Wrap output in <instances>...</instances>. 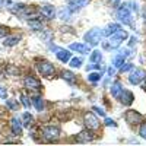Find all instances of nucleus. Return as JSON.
<instances>
[{"label":"nucleus","mask_w":146,"mask_h":146,"mask_svg":"<svg viewBox=\"0 0 146 146\" xmlns=\"http://www.w3.org/2000/svg\"><path fill=\"white\" fill-rule=\"evenodd\" d=\"M117 19L120 22H123L124 25H131V10L129 7V5H120V7L117 9V13H115Z\"/></svg>","instance_id":"nucleus-1"},{"label":"nucleus","mask_w":146,"mask_h":146,"mask_svg":"<svg viewBox=\"0 0 146 146\" xmlns=\"http://www.w3.org/2000/svg\"><path fill=\"white\" fill-rule=\"evenodd\" d=\"M36 69H38L40 75L44 78H53L56 73V67L53 63L47 62V60H41V62L36 63Z\"/></svg>","instance_id":"nucleus-2"},{"label":"nucleus","mask_w":146,"mask_h":146,"mask_svg":"<svg viewBox=\"0 0 146 146\" xmlns=\"http://www.w3.org/2000/svg\"><path fill=\"white\" fill-rule=\"evenodd\" d=\"M102 29L100 28H94L91 31H88L86 34H85V41L88 42V45H96L100 44V41L102 40Z\"/></svg>","instance_id":"nucleus-3"},{"label":"nucleus","mask_w":146,"mask_h":146,"mask_svg":"<svg viewBox=\"0 0 146 146\" xmlns=\"http://www.w3.org/2000/svg\"><path fill=\"white\" fill-rule=\"evenodd\" d=\"M62 135L60 131V127L57 126H45L42 129V137L47 140V142H53V140H57Z\"/></svg>","instance_id":"nucleus-4"},{"label":"nucleus","mask_w":146,"mask_h":146,"mask_svg":"<svg viewBox=\"0 0 146 146\" xmlns=\"http://www.w3.org/2000/svg\"><path fill=\"white\" fill-rule=\"evenodd\" d=\"M124 120L130 126H137L143 121V115L139 111H136V110H127L124 114Z\"/></svg>","instance_id":"nucleus-5"},{"label":"nucleus","mask_w":146,"mask_h":146,"mask_svg":"<svg viewBox=\"0 0 146 146\" xmlns=\"http://www.w3.org/2000/svg\"><path fill=\"white\" fill-rule=\"evenodd\" d=\"M83 123L86 126V129H91V130H98L100 129V120L92 113H86L83 115Z\"/></svg>","instance_id":"nucleus-6"},{"label":"nucleus","mask_w":146,"mask_h":146,"mask_svg":"<svg viewBox=\"0 0 146 146\" xmlns=\"http://www.w3.org/2000/svg\"><path fill=\"white\" fill-rule=\"evenodd\" d=\"M23 85H25L27 89H31V91H40L42 88L41 82L36 79V78H34L32 75L25 76V79H23Z\"/></svg>","instance_id":"nucleus-7"},{"label":"nucleus","mask_w":146,"mask_h":146,"mask_svg":"<svg viewBox=\"0 0 146 146\" xmlns=\"http://www.w3.org/2000/svg\"><path fill=\"white\" fill-rule=\"evenodd\" d=\"M145 76H146V70H143V69H135V70H131V73H130L129 82L131 85H139V83H142V80L145 79Z\"/></svg>","instance_id":"nucleus-8"},{"label":"nucleus","mask_w":146,"mask_h":146,"mask_svg":"<svg viewBox=\"0 0 146 146\" xmlns=\"http://www.w3.org/2000/svg\"><path fill=\"white\" fill-rule=\"evenodd\" d=\"M95 139V135L92 133L91 129H86V130H82L80 133L75 136V140L79 142V143H88V142H92Z\"/></svg>","instance_id":"nucleus-9"},{"label":"nucleus","mask_w":146,"mask_h":146,"mask_svg":"<svg viewBox=\"0 0 146 146\" xmlns=\"http://www.w3.org/2000/svg\"><path fill=\"white\" fill-rule=\"evenodd\" d=\"M121 41H123V40L118 38V36L114 34V35H111V36H108L107 41H102V47L105 48V50H115V48L120 47Z\"/></svg>","instance_id":"nucleus-10"},{"label":"nucleus","mask_w":146,"mask_h":146,"mask_svg":"<svg viewBox=\"0 0 146 146\" xmlns=\"http://www.w3.org/2000/svg\"><path fill=\"white\" fill-rule=\"evenodd\" d=\"M38 13L42 15L44 18H47V19H53V18H56L57 12H56V7L51 6V5H41L40 9H38Z\"/></svg>","instance_id":"nucleus-11"},{"label":"nucleus","mask_w":146,"mask_h":146,"mask_svg":"<svg viewBox=\"0 0 146 146\" xmlns=\"http://www.w3.org/2000/svg\"><path fill=\"white\" fill-rule=\"evenodd\" d=\"M56 51V57L60 60L62 63H67L69 60L72 58V53L70 50H66V48H58V47H53Z\"/></svg>","instance_id":"nucleus-12"},{"label":"nucleus","mask_w":146,"mask_h":146,"mask_svg":"<svg viewBox=\"0 0 146 146\" xmlns=\"http://www.w3.org/2000/svg\"><path fill=\"white\" fill-rule=\"evenodd\" d=\"M118 100L123 105H131L133 101H135V95H133V92H130V91L123 89V92H121L120 96H118Z\"/></svg>","instance_id":"nucleus-13"},{"label":"nucleus","mask_w":146,"mask_h":146,"mask_svg":"<svg viewBox=\"0 0 146 146\" xmlns=\"http://www.w3.org/2000/svg\"><path fill=\"white\" fill-rule=\"evenodd\" d=\"M89 2L91 0H69V6L67 7L70 9V12H76V10L85 7V6H88Z\"/></svg>","instance_id":"nucleus-14"},{"label":"nucleus","mask_w":146,"mask_h":146,"mask_svg":"<svg viewBox=\"0 0 146 146\" xmlns=\"http://www.w3.org/2000/svg\"><path fill=\"white\" fill-rule=\"evenodd\" d=\"M70 50L76 51V53H82V54H88L91 53V48L88 44H80V42H73L70 44Z\"/></svg>","instance_id":"nucleus-15"},{"label":"nucleus","mask_w":146,"mask_h":146,"mask_svg":"<svg viewBox=\"0 0 146 146\" xmlns=\"http://www.w3.org/2000/svg\"><path fill=\"white\" fill-rule=\"evenodd\" d=\"M120 29H121L120 23H110V25L105 27V29H102V35H104V36H111V35H114L115 32H118Z\"/></svg>","instance_id":"nucleus-16"},{"label":"nucleus","mask_w":146,"mask_h":146,"mask_svg":"<svg viewBox=\"0 0 146 146\" xmlns=\"http://www.w3.org/2000/svg\"><path fill=\"white\" fill-rule=\"evenodd\" d=\"M10 127H12V131L15 133V135H22V123H21V120L18 118H12L10 121Z\"/></svg>","instance_id":"nucleus-17"},{"label":"nucleus","mask_w":146,"mask_h":146,"mask_svg":"<svg viewBox=\"0 0 146 146\" xmlns=\"http://www.w3.org/2000/svg\"><path fill=\"white\" fill-rule=\"evenodd\" d=\"M19 41H21V36H19V35H10V36H6V38H5L3 45H5V47H13V45H16Z\"/></svg>","instance_id":"nucleus-18"},{"label":"nucleus","mask_w":146,"mask_h":146,"mask_svg":"<svg viewBox=\"0 0 146 146\" xmlns=\"http://www.w3.org/2000/svg\"><path fill=\"white\" fill-rule=\"evenodd\" d=\"M21 123H22V127H31L32 123H34V117L29 114V113H23L22 114V118H21Z\"/></svg>","instance_id":"nucleus-19"},{"label":"nucleus","mask_w":146,"mask_h":146,"mask_svg":"<svg viewBox=\"0 0 146 146\" xmlns=\"http://www.w3.org/2000/svg\"><path fill=\"white\" fill-rule=\"evenodd\" d=\"M28 25H29V28L32 29V31H44V27H42V23H41V21H38L36 18H34V19H29L28 21Z\"/></svg>","instance_id":"nucleus-20"},{"label":"nucleus","mask_w":146,"mask_h":146,"mask_svg":"<svg viewBox=\"0 0 146 146\" xmlns=\"http://www.w3.org/2000/svg\"><path fill=\"white\" fill-rule=\"evenodd\" d=\"M123 92V85H121V82H114L113 83V86H111V95L114 96V98H117L118 100V96H120V94Z\"/></svg>","instance_id":"nucleus-21"},{"label":"nucleus","mask_w":146,"mask_h":146,"mask_svg":"<svg viewBox=\"0 0 146 146\" xmlns=\"http://www.w3.org/2000/svg\"><path fill=\"white\" fill-rule=\"evenodd\" d=\"M32 102H34V107L38 110V111H42L44 110V100H42L41 95H35L32 98Z\"/></svg>","instance_id":"nucleus-22"},{"label":"nucleus","mask_w":146,"mask_h":146,"mask_svg":"<svg viewBox=\"0 0 146 146\" xmlns=\"http://www.w3.org/2000/svg\"><path fill=\"white\" fill-rule=\"evenodd\" d=\"M62 78H63L66 82H69V83H75V80H76V76L73 75L70 70H63V72H62Z\"/></svg>","instance_id":"nucleus-23"},{"label":"nucleus","mask_w":146,"mask_h":146,"mask_svg":"<svg viewBox=\"0 0 146 146\" xmlns=\"http://www.w3.org/2000/svg\"><path fill=\"white\" fill-rule=\"evenodd\" d=\"M70 13H72V12H70V9L69 7H63V9H60L58 10V18L60 19H63V21H67L69 18H70Z\"/></svg>","instance_id":"nucleus-24"},{"label":"nucleus","mask_w":146,"mask_h":146,"mask_svg":"<svg viewBox=\"0 0 146 146\" xmlns=\"http://www.w3.org/2000/svg\"><path fill=\"white\" fill-rule=\"evenodd\" d=\"M124 58H126V57H123V56H121V54L115 56V57L113 58V66H114L115 69H120L121 66L124 64Z\"/></svg>","instance_id":"nucleus-25"},{"label":"nucleus","mask_w":146,"mask_h":146,"mask_svg":"<svg viewBox=\"0 0 146 146\" xmlns=\"http://www.w3.org/2000/svg\"><path fill=\"white\" fill-rule=\"evenodd\" d=\"M101 60H102V53L100 50L92 51V54H91V63H100Z\"/></svg>","instance_id":"nucleus-26"},{"label":"nucleus","mask_w":146,"mask_h":146,"mask_svg":"<svg viewBox=\"0 0 146 146\" xmlns=\"http://www.w3.org/2000/svg\"><path fill=\"white\" fill-rule=\"evenodd\" d=\"M102 78V72H94L88 75V80L89 82H100Z\"/></svg>","instance_id":"nucleus-27"},{"label":"nucleus","mask_w":146,"mask_h":146,"mask_svg":"<svg viewBox=\"0 0 146 146\" xmlns=\"http://www.w3.org/2000/svg\"><path fill=\"white\" fill-rule=\"evenodd\" d=\"M6 107L10 110V111H16L18 110V102L15 100H7L6 101Z\"/></svg>","instance_id":"nucleus-28"},{"label":"nucleus","mask_w":146,"mask_h":146,"mask_svg":"<svg viewBox=\"0 0 146 146\" xmlns=\"http://www.w3.org/2000/svg\"><path fill=\"white\" fill-rule=\"evenodd\" d=\"M69 62H70V66L72 67H80V64H82V58H79V57H73V58H70L69 60Z\"/></svg>","instance_id":"nucleus-29"},{"label":"nucleus","mask_w":146,"mask_h":146,"mask_svg":"<svg viewBox=\"0 0 146 146\" xmlns=\"http://www.w3.org/2000/svg\"><path fill=\"white\" fill-rule=\"evenodd\" d=\"M19 96H21V101H22V105L25 107V108H29V107H31V102H29V98H28V96H27L25 94H21Z\"/></svg>","instance_id":"nucleus-30"},{"label":"nucleus","mask_w":146,"mask_h":146,"mask_svg":"<svg viewBox=\"0 0 146 146\" xmlns=\"http://www.w3.org/2000/svg\"><path fill=\"white\" fill-rule=\"evenodd\" d=\"M0 98H3V100L7 98V89L5 86H0Z\"/></svg>","instance_id":"nucleus-31"},{"label":"nucleus","mask_w":146,"mask_h":146,"mask_svg":"<svg viewBox=\"0 0 146 146\" xmlns=\"http://www.w3.org/2000/svg\"><path fill=\"white\" fill-rule=\"evenodd\" d=\"M139 133H140V136H142L143 139H146V123H143V124L140 126V130H139Z\"/></svg>","instance_id":"nucleus-32"},{"label":"nucleus","mask_w":146,"mask_h":146,"mask_svg":"<svg viewBox=\"0 0 146 146\" xmlns=\"http://www.w3.org/2000/svg\"><path fill=\"white\" fill-rule=\"evenodd\" d=\"M92 110H94V111H95L96 114H100L101 117H104V115H105V111H104V110H102V108H100V107H94Z\"/></svg>","instance_id":"nucleus-33"},{"label":"nucleus","mask_w":146,"mask_h":146,"mask_svg":"<svg viewBox=\"0 0 146 146\" xmlns=\"http://www.w3.org/2000/svg\"><path fill=\"white\" fill-rule=\"evenodd\" d=\"M104 123H105V126H113V127H115V126H117V124H115V121H114L113 118H105Z\"/></svg>","instance_id":"nucleus-34"},{"label":"nucleus","mask_w":146,"mask_h":146,"mask_svg":"<svg viewBox=\"0 0 146 146\" xmlns=\"http://www.w3.org/2000/svg\"><path fill=\"white\" fill-rule=\"evenodd\" d=\"M131 67H133V64H131V63H127L126 66H121V67H120V70H121V73H123V72H127V70H130Z\"/></svg>","instance_id":"nucleus-35"},{"label":"nucleus","mask_w":146,"mask_h":146,"mask_svg":"<svg viewBox=\"0 0 146 146\" xmlns=\"http://www.w3.org/2000/svg\"><path fill=\"white\" fill-rule=\"evenodd\" d=\"M7 34V29L5 28V27H2V25H0V38H2V36H5Z\"/></svg>","instance_id":"nucleus-36"},{"label":"nucleus","mask_w":146,"mask_h":146,"mask_svg":"<svg viewBox=\"0 0 146 146\" xmlns=\"http://www.w3.org/2000/svg\"><path fill=\"white\" fill-rule=\"evenodd\" d=\"M110 5L113 7H117V6H120V0H110Z\"/></svg>","instance_id":"nucleus-37"},{"label":"nucleus","mask_w":146,"mask_h":146,"mask_svg":"<svg viewBox=\"0 0 146 146\" xmlns=\"http://www.w3.org/2000/svg\"><path fill=\"white\" fill-rule=\"evenodd\" d=\"M120 54L123 56V57H127V56H130V51L126 48V50H121V53H120Z\"/></svg>","instance_id":"nucleus-38"},{"label":"nucleus","mask_w":146,"mask_h":146,"mask_svg":"<svg viewBox=\"0 0 146 146\" xmlns=\"http://www.w3.org/2000/svg\"><path fill=\"white\" fill-rule=\"evenodd\" d=\"M114 73H115V67H110V69H108V75H110V76H113Z\"/></svg>","instance_id":"nucleus-39"},{"label":"nucleus","mask_w":146,"mask_h":146,"mask_svg":"<svg viewBox=\"0 0 146 146\" xmlns=\"http://www.w3.org/2000/svg\"><path fill=\"white\" fill-rule=\"evenodd\" d=\"M136 41H137L136 36H131V38H130V47H131V45H135V44H136Z\"/></svg>","instance_id":"nucleus-40"},{"label":"nucleus","mask_w":146,"mask_h":146,"mask_svg":"<svg viewBox=\"0 0 146 146\" xmlns=\"http://www.w3.org/2000/svg\"><path fill=\"white\" fill-rule=\"evenodd\" d=\"M142 82H143V85H142V88H143V91H146V76H145V79H143Z\"/></svg>","instance_id":"nucleus-41"},{"label":"nucleus","mask_w":146,"mask_h":146,"mask_svg":"<svg viewBox=\"0 0 146 146\" xmlns=\"http://www.w3.org/2000/svg\"><path fill=\"white\" fill-rule=\"evenodd\" d=\"M143 19H145V23H146V7H145V12H143Z\"/></svg>","instance_id":"nucleus-42"},{"label":"nucleus","mask_w":146,"mask_h":146,"mask_svg":"<svg viewBox=\"0 0 146 146\" xmlns=\"http://www.w3.org/2000/svg\"><path fill=\"white\" fill-rule=\"evenodd\" d=\"M3 5V0H0V6H2Z\"/></svg>","instance_id":"nucleus-43"}]
</instances>
